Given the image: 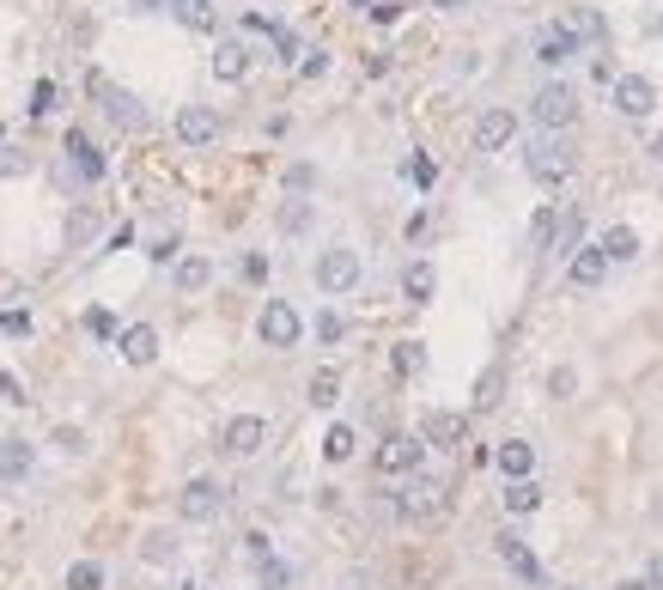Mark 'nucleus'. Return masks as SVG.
I'll list each match as a JSON object with an SVG mask.
<instances>
[{
  "mask_svg": "<svg viewBox=\"0 0 663 590\" xmlns=\"http://www.w3.org/2000/svg\"><path fill=\"white\" fill-rule=\"evenodd\" d=\"M86 86H92V98L104 104V116H110L116 128H128V134H140V128H146V110H140V98H134V92H122L116 80H104V73H92Z\"/></svg>",
  "mask_w": 663,
  "mask_h": 590,
  "instance_id": "f257e3e1",
  "label": "nucleus"
},
{
  "mask_svg": "<svg viewBox=\"0 0 663 590\" xmlns=\"http://www.w3.org/2000/svg\"><path fill=\"white\" fill-rule=\"evenodd\" d=\"M445 481H432V475H408V487H402V511H408V518L414 524H438V518H445Z\"/></svg>",
  "mask_w": 663,
  "mask_h": 590,
  "instance_id": "f03ea898",
  "label": "nucleus"
},
{
  "mask_svg": "<svg viewBox=\"0 0 663 590\" xmlns=\"http://www.w3.org/2000/svg\"><path fill=\"white\" fill-rule=\"evenodd\" d=\"M317 286L329 292V299H341V292H353V286H359V250H347V244L323 250V256H317Z\"/></svg>",
  "mask_w": 663,
  "mask_h": 590,
  "instance_id": "7ed1b4c3",
  "label": "nucleus"
},
{
  "mask_svg": "<svg viewBox=\"0 0 663 590\" xmlns=\"http://www.w3.org/2000/svg\"><path fill=\"white\" fill-rule=\"evenodd\" d=\"M524 165H530V177H536L542 189H560V183L572 177V146H566V140H536Z\"/></svg>",
  "mask_w": 663,
  "mask_h": 590,
  "instance_id": "20e7f679",
  "label": "nucleus"
},
{
  "mask_svg": "<svg viewBox=\"0 0 663 590\" xmlns=\"http://www.w3.org/2000/svg\"><path fill=\"white\" fill-rule=\"evenodd\" d=\"M256 335H262V347H299L305 323H299V311H292L286 299H268L262 317H256Z\"/></svg>",
  "mask_w": 663,
  "mask_h": 590,
  "instance_id": "39448f33",
  "label": "nucleus"
},
{
  "mask_svg": "<svg viewBox=\"0 0 663 590\" xmlns=\"http://www.w3.org/2000/svg\"><path fill=\"white\" fill-rule=\"evenodd\" d=\"M268 445V420L262 414H238V420H226V432H219V451L226 457H256Z\"/></svg>",
  "mask_w": 663,
  "mask_h": 590,
  "instance_id": "423d86ee",
  "label": "nucleus"
},
{
  "mask_svg": "<svg viewBox=\"0 0 663 590\" xmlns=\"http://www.w3.org/2000/svg\"><path fill=\"white\" fill-rule=\"evenodd\" d=\"M177 511H183L189 524H213L219 511H226V487H219V481H189L183 499H177Z\"/></svg>",
  "mask_w": 663,
  "mask_h": 590,
  "instance_id": "0eeeda50",
  "label": "nucleus"
},
{
  "mask_svg": "<svg viewBox=\"0 0 663 590\" xmlns=\"http://www.w3.org/2000/svg\"><path fill=\"white\" fill-rule=\"evenodd\" d=\"M511 134H518V116H511L505 104H493V110L475 116V146H481V153H499V146H511Z\"/></svg>",
  "mask_w": 663,
  "mask_h": 590,
  "instance_id": "6e6552de",
  "label": "nucleus"
},
{
  "mask_svg": "<svg viewBox=\"0 0 663 590\" xmlns=\"http://www.w3.org/2000/svg\"><path fill=\"white\" fill-rule=\"evenodd\" d=\"M420 457H426L420 432H414V438H408V432H396V438H384V451H378V469H384V475H414V469H420Z\"/></svg>",
  "mask_w": 663,
  "mask_h": 590,
  "instance_id": "1a4fd4ad",
  "label": "nucleus"
},
{
  "mask_svg": "<svg viewBox=\"0 0 663 590\" xmlns=\"http://www.w3.org/2000/svg\"><path fill=\"white\" fill-rule=\"evenodd\" d=\"M177 140H183V146H213V140H219V110L183 104V110H177Z\"/></svg>",
  "mask_w": 663,
  "mask_h": 590,
  "instance_id": "9d476101",
  "label": "nucleus"
},
{
  "mask_svg": "<svg viewBox=\"0 0 663 590\" xmlns=\"http://www.w3.org/2000/svg\"><path fill=\"white\" fill-rule=\"evenodd\" d=\"M615 110L621 116H651L657 110V86L645 80V73H621L615 80Z\"/></svg>",
  "mask_w": 663,
  "mask_h": 590,
  "instance_id": "9b49d317",
  "label": "nucleus"
},
{
  "mask_svg": "<svg viewBox=\"0 0 663 590\" xmlns=\"http://www.w3.org/2000/svg\"><path fill=\"white\" fill-rule=\"evenodd\" d=\"M463 438H469V420H463V414H445V408H438V414L420 420V445L451 451V445H463Z\"/></svg>",
  "mask_w": 663,
  "mask_h": 590,
  "instance_id": "f8f14e48",
  "label": "nucleus"
},
{
  "mask_svg": "<svg viewBox=\"0 0 663 590\" xmlns=\"http://www.w3.org/2000/svg\"><path fill=\"white\" fill-rule=\"evenodd\" d=\"M603 274H609V256H603V244H584V250H572V268H566V280H572L578 292L603 286Z\"/></svg>",
  "mask_w": 663,
  "mask_h": 590,
  "instance_id": "ddd939ff",
  "label": "nucleus"
},
{
  "mask_svg": "<svg viewBox=\"0 0 663 590\" xmlns=\"http://www.w3.org/2000/svg\"><path fill=\"white\" fill-rule=\"evenodd\" d=\"M572 116H578V98H572L566 86H542V92H536V122H542V128H566Z\"/></svg>",
  "mask_w": 663,
  "mask_h": 590,
  "instance_id": "4468645a",
  "label": "nucleus"
},
{
  "mask_svg": "<svg viewBox=\"0 0 663 590\" xmlns=\"http://www.w3.org/2000/svg\"><path fill=\"white\" fill-rule=\"evenodd\" d=\"M116 347H122L128 365H153V359H159V329H153V323H134V329L116 335Z\"/></svg>",
  "mask_w": 663,
  "mask_h": 590,
  "instance_id": "2eb2a0df",
  "label": "nucleus"
},
{
  "mask_svg": "<svg viewBox=\"0 0 663 590\" xmlns=\"http://www.w3.org/2000/svg\"><path fill=\"white\" fill-rule=\"evenodd\" d=\"M244 73H250V49H244L238 37H226V43L213 49V80H219V86H238Z\"/></svg>",
  "mask_w": 663,
  "mask_h": 590,
  "instance_id": "dca6fc26",
  "label": "nucleus"
},
{
  "mask_svg": "<svg viewBox=\"0 0 663 590\" xmlns=\"http://www.w3.org/2000/svg\"><path fill=\"white\" fill-rule=\"evenodd\" d=\"M493 548H499V560H505L511 572H518L524 584H542V566H536V554H530V542H524V536H511V530H505Z\"/></svg>",
  "mask_w": 663,
  "mask_h": 590,
  "instance_id": "f3484780",
  "label": "nucleus"
},
{
  "mask_svg": "<svg viewBox=\"0 0 663 590\" xmlns=\"http://www.w3.org/2000/svg\"><path fill=\"white\" fill-rule=\"evenodd\" d=\"M67 159H73V171H80L86 183H104V153H98L80 128H67Z\"/></svg>",
  "mask_w": 663,
  "mask_h": 590,
  "instance_id": "a211bd4d",
  "label": "nucleus"
},
{
  "mask_svg": "<svg viewBox=\"0 0 663 590\" xmlns=\"http://www.w3.org/2000/svg\"><path fill=\"white\" fill-rule=\"evenodd\" d=\"M493 463H499V475H505V481H530V469H536V451L524 445V438H505V445L493 451Z\"/></svg>",
  "mask_w": 663,
  "mask_h": 590,
  "instance_id": "6ab92c4d",
  "label": "nucleus"
},
{
  "mask_svg": "<svg viewBox=\"0 0 663 590\" xmlns=\"http://www.w3.org/2000/svg\"><path fill=\"white\" fill-rule=\"evenodd\" d=\"M578 55V37L566 31V25H548L542 37H536V61H548V67H560V61H572Z\"/></svg>",
  "mask_w": 663,
  "mask_h": 590,
  "instance_id": "aec40b11",
  "label": "nucleus"
},
{
  "mask_svg": "<svg viewBox=\"0 0 663 590\" xmlns=\"http://www.w3.org/2000/svg\"><path fill=\"white\" fill-rule=\"evenodd\" d=\"M37 463V451L25 445V438H0V481H25Z\"/></svg>",
  "mask_w": 663,
  "mask_h": 590,
  "instance_id": "412c9836",
  "label": "nucleus"
},
{
  "mask_svg": "<svg viewBox=\"0 0 663 590\" xmlns=\"http://www.w3.org/2000/svg\"><path fill=\"white\" fill-rule=\"evenodd\" d=\"M603 256H609V262H633V256H639V232H633V226H609V232H603Z\"/></svg>",
  "mask_w": 663,
  "mask_h": 590,
  "instance_id": "4be33fe9",
  "label": "nucleus"
},
{
  "mask_svg": "<svg viewBox=\"0 0 663 590\" xmlns=\"http://www.w3.org/2000/svg\"><path fill=\"white\" fill-rule=\"evenodd\" d=\"M207 280H213V262H207V256H183V262H177V292H201Z\"/></svg>",
  "mask_w": 663,
  "mask_h": 590,
  "instance_id": "5701e85b",
  "label": "nucleus"
},
{
  "mask_svg": "<svg viewBox=\"0 0 663 590\" xmlns=\"http://www.w3.org/2000/svg\"><path fill=\"white\" fill-rule=\"evenodd\" d=\"M566 31H572V37H578V43H584V37H591V43H603V37H609V19H603V13H597V7H578V13H572V25H566Z\"/></svg>",
  "mask_w": 663,
  "mask_h": 590,
  "instance_id": "b1692460",
  "label": "nucleus"
},
{
  "mask_svg": "<svg viewBox=\"0 0 663 590\" xmlns=\"http://www.w3.org/2000/svg\"><path fill=\"white\" fill-rule=\"evenodd\" d=\"M353 451H359V432H353V426H329V438H323V457H329V463H347Z\"/></svg>",
  "mask_w": 663,
  "mask_h": 590,
  "instance_id": "393cba45",
  "label": "nucleus"
},
{
  "mask_svg": "<svg viewBox=\"0 0 663 590\" xmlns=\"http://www.w3.org/2000/svg\"><path fill=\"white\" fill-rule=\"evenodd\" d=\"M578 232H584V213H566L560 226H554V238H548V250H554V256H572V250H578Z\"/></svg>",
  "mask_w": 663,
  "mask_h": 590,
  "instance_id": "a878e982",
  "label": "nucleus"
},
{
  "mask_svg": "<svg viewBox=\"0 0 663 590\" xmlns=\"http://www.w3.org/2000/svg\"><path fill=\"white\" fill-rule=\"evenodd\" d=\"M542 505V487L536 481H511L505 487V511H518V518H524V511H536Z\"/></svg>",
  "mask_w": 663,
  "mask_h": 590,
  "instance_id": "bb28decb",
  "label": "nucleus"
},
{
  "mask_svg": "<svg viewBox=\"0 0 663 590\" xmlns=\"http://www.w3.org/2000/svg\"><path fill=\"white\" fill-rule=\"evenodd\" d=\"M67 590H104V566L98 560H73L67 566Z\"/></svg>",
  "mask_w": 663,
  "mask_h": 590,
  "instance_id": "cd10ccee",
  "label": "nucleus"
},
{
  "mask_svg": "<svg viewBox=\"0 0 663 590\" xmlns=\"http://www.w3.org/2000/svg\"><path fill=\"white\" fill-rule=\"evenodd\" d=\"M256 578H262V590H286V584H292L286 560H274V554H262V560H256Z\"/></svg>",
  "mask_w": 663,
  "mask_h": 590,
  "instance_id": "c85d7f7f",
  "label": "nucleus"
},
{
  "mask_svg": "<svg viewBox=\"0 0 663 590\" xmlns=\"http://www.w3.org/2000/svg\"><path fill=\"white\" fill-rule=\"evenodd\" d=\"M92 238H98V219H92L86 207H80V213H67V244L80 250V244H92Z\"/></svg>",
  "mask_w": 663,
  "mask_h": 590,
  "instance_id": "c756f323",
  "label": "nucleus"
},
{
  "mask_svg": "<svg viewBox=\"0 0 663 590\" xmlns=\"http://www.w3.org/2000/svg\"><path fill=\"white\" fill-rule=\"evenodd\" d=\"M177 19L189 31H213V7H207V0H177Z\"/></svg>",
  "mask_w": 663,
  "mask_h": 590,
  "instance_id": "7c9ffc66",
  "label": "nucleus"
},
{
  "mask_svg": "<svg viewBox=\"0 0 663 590\" xmlns=\"http://www.w3.org/2000/svg\"><path fill=\"white\" fill-rule=\"evenodd\" d=\"M311 402H317V408H335V402H341V378H335V372H317V378H311Z\"/></svg>",
  "mask_w": 663,
  "mask_h": 590,
  "instance_id": "2f4dec72",
  "label": "nucleus"
},
{
  "mask_svg": "<svg viewBox=\"0 0 663 590\" xmlns=\"http://www.w3.org/2000/svg\"><path fill=\"white\" fill-rule=\"evenodd\" d=\"M402 286H408V299H414V305H420V299H432V268H426V262H414V268L402 274Z\"/></svg>",
  "mask_w": 663,
  "mask_h": 590,
  "instance_id": "473e14b6",
  "label": "nucleus"
},
{
  "mask_svg": "<svg viewBox=\"0 0 663 590\" xmlns=\"http://www.w3.org/2000/svg\"><path fill=\"white\" fill-rule=\"evenodd\" d=\"M499 390H505V372L493 365V372L481 378V390H475V408H481V414H487V408H499Z\"/></svg>",
  "mask_w": 663,
  "mask_h": 590,
  "instance_id": "72a5a7b5",
  "label": "nucleus"
},
{
  "mask_svg": "<svg viewBox=\"0 0 663 590\" xmlns=\"http://www.w3.org/2000/svg\"><path fill=\"white\" fill-rule=\"evenodd\" d=\"M86 329H92L98 341H116V335H122V329H116V317H110L104 305H92V311H86Z\"/></svg>",
  "mask_w": 663,
  "mask_h": 590,
  "instance_id": "f704fd0d",
  "label": "nucleus"
},
{
  "mask_svg": "<svg viewBox=\"0 0 663 590\" xmlns=\"http://www.w3.org/2000/svg\"><path fill=\"white\" fill-rule=\"evenodd\" d=\"M554 226H560V213H554V207H542V213L530 219V238H536V250H548V238H554Z\"/></svg>",
  "mask_w": 663,
  "mask_h": 590,
  "instance_id": "c9c22d12",
  "label": "nucleus"
},
{
  "mask_svg": "<svg viewBox=\"0 0 663 590\" xmlns=\"http://www.w3.org/2000/svg\"><path fill=\"white\" fill-rule=\"evenodd\" d=\"M55 445H61L67 457H86V451H92V445H86V432H80V426H55Z\"/></svg>",
  "mask_w": 663,
  "mask_h": 590,
  "instance_id": "e433bc0d",
  "label": "nucleus"
},
{
  "mask_svg": "<svg viewBox=\"0 0 663 590\" xmlns=\"http://www.w3.org/2000/svg\"><path fill=\"white\" fill-rule=\"evenodd\" d=\"M572 390H578V372H572V365H554V378H548V396H560V402H566Z\"/></svg>",
  "mask_w": 663,
  "mask_h": 590,
  "instance_id": "4c0bfd02",
  "label": "nucleus"
},
{
  "mask_svg": "<svg viewBox=\"0 0 663 590\" xmlns=\"http://www.w3.org/2000/svg\"><path fill=\"white\" fill-rule=\"evenodd\" d=\"M420 365H426L420 341H402V347H396V372H420Z\"/></svg>",
  "mask_w": 663,
  "mask_h": 590,
  "instance_id": "58836bf2",
  "label": "nucleus"
},
{
  "mask_svg": "<svg viewBox=\"0 0 663 590\" xmlns=\"http://www.w3.org/2000/svg\"><path fill=\"white\" fill-rule=\"evenodd\" d=\"M280 226H286V232H305V226H311V207H305V201H292V207L280 213Z\"/></svg>",
  "mask_w": 663,
  "mask_h": 590,
  "instance_id": "ea45409f",
  "label": "nucleus"
},
{
  "mask_svg": "<svg viewBox=\"0 0 663 590\" xmlns=\"http://www.w3.org/2000/svg\"><path fill=\"white\" fill-rule=\"evenodd\" d=\"M49 110H55V86L37 80V92H31V116H49Z\"/></svg>",
  "mask_w": 663,
  "mask_h": 590,
  "instance_id": "a19ab883",
  "label": "nucleus"
},
{
  "mask_svg": "<svg viewBox=\"0 0 663 590\" xmlns=\"http://www.w3.org/2000/svg\"><path fill=\"white\" fill-rule=\"evenodd\" d=\"M274 49H280V61H299V37H292L286 25H274Z\"/></svg>",
  "mask_w": 663,
  "mask_h": 590,
  "instance_id": "79ce46f5",
  "label": "nucleus"
},
{
  "mask_svg": "<svg viewBox=\"0 0 663 590\" xmlns=\"http://www.w3.org/2000/svg\"><path fill=\"white\" fill-rule=\"evenodd\" d=\"M0 335H31V317L25 311H0Z\"/></svg>",
  "mask_w": 663,
  "mask_h": 590,
  "instance_id": "37998d69",
  "label": "nucleus"
},
{
  "mask_svg": "<svg viewBox=\"0 0 663 590\" xmlns=\"http://www.w3.org/2000/svg\"><path fill=\"white\" fill-rule=\"evenodd\" d=\"M171 554H177L171 536H146V560H171Z\"/></svg>",
  "mask_w": 663,
  "mask_h": 590,
  "instance_id": "c03bdc74",
  "label": "nucleus"
},
{
  "mask_svg": "<svg viewBox=\"0 0 663 590\" xmlns=\"http://www.w3.org/2000/svg\"><path fill=\"white\" fill-rule=\"evenodd\" d=\"M238 268H244V280H268V256H256V250H250Z\"/></svg>",
  "mask_w": 663,
  "mask_h": 590,
  "instance_id": "a18cd8bd",
  "label": "nucleus"
},
{
  "mask_svg": "<svg viewBox=\"0 0 663 590\" xmlns=\"http://www.w3.org/2000/svg\"><path fill=\"white\" fill-rule=\"evenodd\" d=\"M341 329H347V323H341L335 311H323V317H317V335H323V341H341Z\"/></svg>",
  "mask_w": 663,
  "mask_h": 590,
  "instance_id": "49530a36",
  "label": "nucleus"
},
{
  "mask_svg": "<svg viewBox=\"0 0 663 590\" xmlns=\"http://www.w3.org/2000/svg\"><path fill=\"white\" fill-rule=\"evenodd\" d=\"M0 402H25V384L13 372H0Z\"/></svg>",
  "mask_w": 663,
  "mask_h": 590,
  "instance_id": "de8ad7c7",
  "label": "nucleus"
},
{
  "mask_svg": "<svg viewBox=\"0 0 663 590\" xmlns=\"http://www.w3.org/2000/svg\"><path fill=\"white\" fill-rule=\"evenodd\" d=\"M372 19H378V25H396L402 7H396V0H372Z\"/></svg>",
  "mask_w": 663,
  "mask_h": 590,
  "instance_id": "09e8293b",
  "label": "nucleus"
},
{
  "mask_svg": "<svg viewBox=\"0 0 663 590\" xmlns=\"http://www.w3.org/2000/svg\"><path fill=\"white\" fill-rule=\"evenodd\" d=\"M408 177H414V183L426 189V183H432V159H408Z\"/></svg>",
  "mask_w": 663,
  "mask_h": 590,
  "instance_id": "8fccbe9b",
  "label": "nucleus"
},
{
  "mask_svg": "<svg viewBox=\"0 0 663 590\" xmlns=\"http://www.w3.org/2000/svg\"><path fill=\"white\" fill-rule=\"evenodd\" d=\"M645 590H663V554H651V566H645Z\"/></svg>",
  "mask_w": 663,
  "mask_h": 590,
  "instance_id": "3c124183",
  "label": "nucleus"
},
{
  "mask_svg": "<svg viewBox=\"0 0 663 590\" xmlns=\"http://www.w3.org/2000/svg\"><path fill=\"white\" fill-rule=\"evenodd\" d=\"M128 7H140V13H159V7H171V0H128Z\"/></svg>",
  "mask_w": 663,
  "mask_h": 590,
  "instance_id": "603ef678",
  "label": "nucleus"
},
{
  "mask_svg": "<svg viewBox=\"0 0 663 590\" xmlns=\"http://www.w3.org/2000/svg\"><path fill=\"white\" fill-rule=\"evenodd\" d=\"M438 7H445V13H457V7H469V0H438Z\"/></svg>",
  "mask_w": 663,
  "mask_h": 590,
  "instance_id": "864d4df0",
  "label": "nucleus"
},
{
  "mask_svg": "<svg viewBox=\"0 0 663 590\" xmlns=\"http://www.w3.org/2000/svg\"><path fill=\"white\" fill-rule=\"evenodd\" d=\"M651 153H657V165H663V134H657V140H651Z\"/></svg>",
  "mask_w": 663,
  "mask_h": 590,
  "instance_id": "5fc2aeb1",
  "label": "nucleus"
},
{
  "mask_svg": "<svg viewBox=\"0 0 663 590\" xmlns=\"http://www.w3.org/2000/svg\"><path fill=\"white\" fill-rule=\"evenodd\" d=\"M615 590H645V584H615Z\"/></svg>",
  "mask_w": 663,
  "mask_h": 590,
  "instance_id": "6e6d98bb",
  "label": "nucleus"
}]
</instances>
